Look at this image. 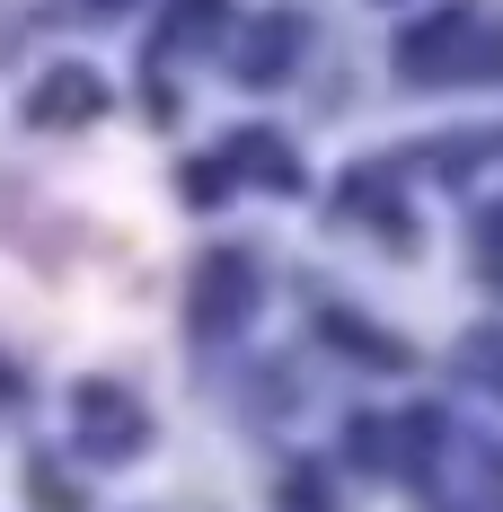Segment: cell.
Wrapping results in <instances>:
<instances>
[{
  "instance_id": "cell-3",
  "label": "cell",
  "mask_w": 503,
  "mask_h": 512,
  "mask_svg": "<svg viewBox=\"0 0 503 512\" xmlns=\"http://www.w3.org/2000/svg\"><path fill=\"white\" fill-rule=\"evenodd\" d=\"M98 106H106V80H98V71H80V62H62V71L36 80L27 115H36V124H89Z\"/></svg>"
},
{
  "instance_id": "cell-4",
  "label": "cell",
  "mask_w": 503,
  "mask_h": 512,
  "mask_svg": "<svg viewBox=\"0 0 503 512\" xmlns=\"http://www.w3.org/2000/svg\"><path fill=\"white\" fill-rule=\"evenodd\" d=\"M477 248H486V274L503 283V212H486V230H477Z\"/></svg>"
},
{
  "instance_id": "cell-1",
  "label": "cell",
  "mask_w": 503,
  "mask_h": 512,
  "mask_svg": "<svg viewBox=\"0 0 503 512\" xmlns=\"http://www.w3.org/2000/svg\"><path fill=\"white\" fill-rule=\"evenodd\" d=\"M71 433H80V451H98V460H133L142 433H151V415L133 407L115 380H80V398H71Z\"/></svg>"
},
{
  "instance_id": "cell-2",
  "label": "cell",
  "mask_w": 503,
  "mask_h": 512,
  "mask_svg": "<svg viewBox=\"0 0 503 512\" xmlns=\"http://www.w3.org/2000/svg\"><path fill=\"white\" fill-rule=\"evenodd\" d=\"M248 301H256V265H248V256H212V265L195 274V327H203V336L239 327Z\"/></svg>"
}]
</instances>
